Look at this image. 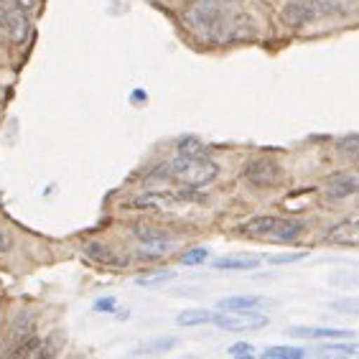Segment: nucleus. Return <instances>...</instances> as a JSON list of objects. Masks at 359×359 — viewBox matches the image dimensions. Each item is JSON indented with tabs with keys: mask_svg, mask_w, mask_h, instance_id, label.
<instances>
[{
	"mask_svg": "<svg viewBox=\"0 0 359 359\" xmlns=\"http://www.w3.org/2000/svg\"><path fill=\"white\" fill-rule=\"evenodd\" d=\"M184 18L194 34L207 41H227L235 34V15L224 8L222 0H194Z\"/></svg>",
	"mask_w": 359,
	"mask_h": 359,
	"instance_id": "1",
	"label": "nucleus"
},
{
	"mask_svg": "<svg viewBox=\"0 0 359 359\" xmlns=\"http://www.w3.org/2000/svg\"><path fill=\"white\" fill-rule=\"evenodd\" d=\"M168 171L187 187H209L212 181L219 176V166L215 161L207 158L204 153H179L176 158L168 163Z\"/></svg>",
	"mask_w": 359,
	"mask_h": 359,
	"instance_id": "2",
	"label": "nucleus"
},
{
	"mask_svg": "<svg viewBox=\"0 0 359 359\" xmlns=\"http://www.w3.org/2000/svg\"><path fill=\"white\" fill-rule=\"evenodd\" d=\"M242 235L248 237H260V240H278V242H293L301 232H304V224L296 219H283V217H252L250 222H245L240 227Z\"/></svg>",
	"mask_w": 359,
	"mask_h": 359,
	"instance_id": "3",
	"label": "nucleus"
},
{
	"mask_svg": "<svg viewBox=\"0 0 359 359\" xmlns=\"http://www.w3.org/2000/svg\"><path fill=\"white\" fill-rule=\"evenodd\" d=\"M133 240H135V252L140 260H163L168 252L176 250V240L166 229L153 227V224H135Z\"/></svg>",
	"mask_w": 359,
	"mask_h": 359,
	"instance_id": "4",
	"label": "nucleus"
},
{
	"mask_svg": "<svg viewBox=\"0 0 359 359\" xmlns=\"http://www.w3.org/2000/svg\"><path fill=\"white\" fill-rule=\"evenodd\" d=\"M329 11H334V0H290L288 6L283 8V21L288 26L298 28L316 21Z\"/></svg>",
	"mask_w": 359,
	"mask_h": 359,
	"instance_id": "5",
	"label": "nucleus"
},
{
	"mask_svg": "<svg viewBox=\"0 0 359 359\" xmlns=\"http://www.w3.org/2000/svg\"><path fill=\"white\" fill-rule=\"evenodd\" d=\"M212 324L224 329V332H257L270 324V318L257 311H222L212 316Z\"/></svg>",
	"mask_w": 359,
	"mask_h": 359,
	"instance_id": "6",
	"label": "nucleus"
},
{
	"mask_svg": "<svg viewBox=\"0 0 359 359\" xmlns=\"http://www.w3.org/2000/svg\"><path fill=\"white\" fill-rule=\"evenodd\" d=\"M245 179L255 189H278L283 184V168L278 166L273 158H252L245 166Z\"/></svg>",
	"mask_w": 359,
	"mask_h": 359,
	"instance_id": "7",
	"label": "nucleus"
},
{
	"mask_svg": "<svg viewBox=\"0 0 359 359\" xmlns=\"http://www.w3.org/2000/svg\"><path fill=\"white\" fill-rule=\"evenodd\" d=\"M0 31H3V34L8 36V41L15 43V46L26 43L28 34H31V21H28L26 11H23V8H11L3 26H0Z\"/></svg>",
	"mask_w": 359,
	"mask_h": 359,
	"instance_id": "8",
	"label": "nucleus"
},
{
	"mask_svg": "<svg viewBox=\"0 0 359 359\" xmlns=\"http://www.w3.org/2000/svg\"><path fill=\"white\" fill-rule=\"evenodd\" d=\"M31 337H36V318L34 313L21 311L18 316L11 321V329H8V341H11V349L8 352L13 354L23 341H28Z\"/></svg>",
	"mask_w": 359,
	"mask_h": 359,
	"instance_id": "9",
	"label": "nucleus"
},
{
	"mask_svg": "<svg viewBox=\"0 0 359 359\" xmlns=\"http://www.w3.org/2000/svg\"><path fill=\"white\" fill-rule=\"evenodd\" d=\"M324 191L329 199H346L354 191H359V176L354 173H334L324 184Z\"/></svg>",
	"mask_w": 359,
	"mask_h": 359,
	"instance_id": "10",
	"label": "nucleus"
},
{
	"mask_svg": "<svg viewBox=\"0 0 359 359\" xmlns=\"http://www.w3.org/2000/svg\"><path fill=\"white\" fill-rule=\"evenodd\" d=\"M326 242L341 245V248H359V219L339 222L326 232Z\"/></svg>",
	"mask_w": 359,
	"mask_h": 359,
	"instance_id": "11",
	"label": "nucleus"
},
{
	"mask_svg": "<svg viewBox=\"0 0 359 359\" xmlns=\"http://www.w3.org/2000/svg\"><path fill=\"white\" fill-rule=\"evenodd\" d=\"M290 337L301 339H352L354 332L349 329H324V326H290Z\"/></svg>",
	"mask_w": 359,
	"mask_h": 359,
	"instance_id": "12",
	"label": "nucleus"
},
{
	"mask_svg": "<svg viewBox=\"0 0 359 359\" xmlns=\"http://www.w3.org/2000/svg\"><path fill=\"white\" fill-rule=\"evenodd\" d=\"M268 306V301L260 296H229V298H222L217 309L219 311H257V309H263Z\"/></svg>",
	"mask_w": 359,
	"mask_h": 359,
	"instance_id": "13",
	"label": "nucleus"
},
{
	"mask_svg": "<svg viewBox=\"0 0 359 359\" xmlns=\"http://www.w3.org/2000/svg\"><path fill=\"white\" fill-rule=\"evenodd\" d=\"M168 204H171V196H166V194H143V196H135V199H130L125 207L151 209V212H166Z\"/></svg>",
	"mask_w": 359,
	"mask_h": 359,
	"instance_id": "14",
	"label": "nucleus"
},
{
	"mask_svg": "<svg viewBox=\"0 0 359 359\" xmlns=\"http://www.w3.org/2000/svg\"><path fill=\"white\" fill-rule=\"evenodd\" d=\"M84 255L90 257V260H95V263H102V265H125V260H120V257L115 255L107 245H102V242H90V245L84 248Z\"/></svg>",
	"mask_w": 359,
	"mask_h": 359,
	"instance_id": "15",
	"label": "nucleus"
},
{
	"mask_svg": "<svg viewBox=\"0 0 359 359\" xmlns=\"http://www.w3.org/2000/svg\"><path fill=\"white\" fill-rule=\"evenodd\" d=\"M217 270H255L260 268V260L257 257H245V255H229V257H219V260H215Z\"/></svg>",
	"mask_w": 359,
	"mask_h": 359,
	"instance_id": "16",
	"label": "nucleus"
},
{
	"mask_svg": "<svg viewBox=\"0 0 359 359\" xmlns=\"http://www.w3.org/2000/svg\"><path fill=\"white\" fill-rule=\"evenodd\" d=\"M212 311H204V309H189V311H181L176 316V324L189 329V326H201V324H212Z\"/></svg>",
	"mask_w": 359,
	"mask_h": 359,
	"instance_id": "17",
	"label": "nucleus"
},
{
	"mask_svg": "<svg viewBox=\"0 0 359 359\" xmlns=\"http://www.w3.org/2000/svg\"><path fill=\"white\" fill-rule=\"evenodd\" d=\"M176 346V339H156V341H145L135 349V354H161V352H171Z\"/></svg>",
	"mask_w": 359,
	"mask_h": 359,
	"instance_id": "18",
	"label": "nucleus"
},
{
	"mask_svg": "<svg viewBox=\"0 0 359 359\" xmlns=\"http://www.w3.org/2000/svg\"><path fill=\"white\" fill-rule=\"evenodd\" d=\"M337 151L346 158H359V135H344L337 140Z\"/></svg>",
	"mask_w": 359,
	"mask_h": 359,
	"instance_id": "19",
	"label": "nucleus"
},
{
	"mask_svg": "<svg viewBox=\"0 0 359 359\" xmlns=\"http://www.w3.org/2000/svg\"><path fill=\"white\" fill-rule=\"evenodd\" d=\"M265 357L268 359H301L304 357V349H296V346H270V349H265Z\"/></svg>",
	"mask_w": 359,
	"mask_h": 359,
	"instance_id": "20",
	"label": "nucleus"
},
{
	"mask_svg": "<svg viewBox=\"0 0 359 359\" xmlns=\"http://www.w3.org/2000/svg\"><path fill=\"white\" fill-rule=\"evenodd\" d=\"M209 257V250L207 248H194V250H187L184 255L179 257L181 265H201L204 260Z\"/></svg>",
	"mask_w": 359,
	"mask_h": 359,
	"instance_id": "21",
	"label": "nucleus"
},
{
	"mask_svg": "<svg viewBox=\"0 0 359 359\" xmlns=\"http://www.w3.org/2000/svg\"><path fill=\"white\" fill-rule=\"evenodd\" d=\"M321 352H329V354H349V357H357L359 354V344H341V341H337V344H324L321 346Z\"/></svg>",
	"mask_w": 359,
	"mask_h": 359,
	"instance_id": "22",
	"label": "nucleus"
},
{
	"mask_svg": "<svg viewBox=\"0 0 359 359\" xmlns=\"http://www.w3.org/2000/svg\"><path fill=\"white\" fill-rule=\"evenodd\" d=\"M173 278V273H158V276H145V278H135V283L143 285V288H156V285L168 283Z\"/></svg>",
	"mask_w": 359,
	"mask_h": 359,
	"instance_id": "23",
	"label": "nucleus"
},
{
	"mask_svg": "<svg viewBox=\"0 0 359 359\" xmlns=\"http://www.w3.org/2000/svg\"><path fill=\"white\" fill-rule=\"evenodd\" d=\"M332 309L339 313H359V298H339L332 301Z\"/></svg>",
	"mask_w": 359,
	"mask_h": 359,
	"instance_id": "24",
	"label": "nucleus"
},
{
	"mask_svg": "<svg viewBox=\"0 0 359 359\" xmlns=\"http://www.w3.org/2000/svg\"><path fill=\"white\" fill-rule=\"evenodd\" d=\"M204 151V143L201 140H196V138H181L179 140V153H201Z\"/></svg>",
	"mask_w": 359,
	"mask_h": 359,
	"instance_id": "25",
	"label": "nucleus"
},
{
	"mask_svg": "<svg viewBox=\"0 0 359 359\" xmlns=\"http://www.w3.org/2000/svg\"><path fill=\"white\" fill-rule=\"evenodd\" d=\"M115 309H118V301H115V298H100V301H95L97 313H115Z\"/></svg>",
	"mask_w": 359,
	"mask_h": 359,
	"instance_id": "26",
	"label": "nucleus"
},
{
	"mask_svg": "<svg viewBox=\"0 0 359 359\" xmlns=\"http://www.w3.org/2000/svg\"><path fill=\"white\" fill-rule=\"evenodd\" d=\"M306 252H290V255H278V257H270V263L273 265H285V263H298V260H304Z\"/></svg>",
	"mask_w": 359,
	"mask_h": 359,
	"instance_id": "27",
	"label": "nucleus"
},
{
	"mask_svg": "<svg viewBox=\"0 0 359 359\" xmlns=\"http://www.w3.org/2000/svg\"><path fill=\"white\" fill-rule=\"evenodd\" d=\"M229 354H235V357H252L255 354V346H250V344H232L229 346Z\"/></svg>",
	"mask_w": 359,
	"mask_h": 359,
	"instance_id": "28",
	"label": "nucleus"
},
{
	"mask_svg": "<svg viewBox=\"0 0 359 359\" xmlns=\"http://www.w3.org/2000/svg\"><path fill=\"white\" fill-rule=\"evenodd\" d=\"M8 3H11V6H15V8H23V11H31L39 0H8Z\"/></svg>",
	"mask_w": 359,
	"mask_h": 359,
	"instance_id": "29",
	"label": "nucleus"
},
{
	"mask_svg": "<svg viewBox=\"0 0 359 359\" xmlns=\"http://www.w3.org/2000/svg\"><path fill=\"white\" fill-rule=\"evenodd\" d=\"M11 8H15V6H11L8 0H0V26H3V21H6V15H8Z\"/></svg>",
	"mask_w": 359,
	"mask_h": 359,
	"instance_id": "30",
	"label": "nucleus"
},
{
	"mask_svg": "<svg viewBox=\"0 0 359 359\" xmlns=\"http://www.w3.org/2000/svg\"><path fill=\"white\" fill-rule=\"evenodd\" d=\"M135 100H138V102H143V100H145V92L143 90H135V92H133V102H135Z\"/></svg>",
	"mask_w": 359,
	"mask_h": 359,
	"instance_id": "31",
	"label": "nucleus"
}]
</instances>
